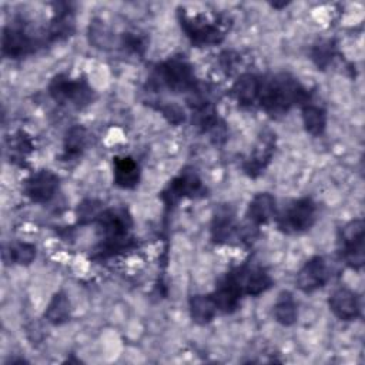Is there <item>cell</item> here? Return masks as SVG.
Listing matches in <instances>:
<instances>
[{
    "instance_id": "5bb4252c",
    "label": "cell",
    "mask_w": 365,
    "mask_h": 365,
    "mask_svg": "<svg viewBox=\"0 0 365 365\" xmlns=\"http://www.w3.org/2000/svg\"><path fill=\"white\" fill-rule=\"evenodd\" d=\"M274 150H275V135L264 134L259 138L258 144L255 145L252 154L244 161L242 164L244 173L252 178L259 175L269 164L274 155Z\"/></svg>"
},
{
    "instance_id": "2e32d148",
    "label": "cell",
    "mask_w": 365,
    "mask_h": 365,
    "mask_svg": "<svg viewBox=\"0 0 365 365\" xmlns=\"http://www.w3.org/2000/svg\"><path fill=\"white\" fill-rule=\"evenodd\" d=\"M277 215V201L269 192H258L252 197L247 208V217L255 227L267 224Z\"/></svg>"
},
{
    "instance_id": "7a4b0ae2",
    "label": "cell",
    "mask_w": 365,
    "mask_h": 365,
    "mask_svg": "<svg viewBox=\"0 0 365 365\" xmlns=\"http://www.w3.org/2000/svg\"><path fill=\"white\" fill-rule=\"evenodd\" d=\"M154 83L167 87L173 93L192 91L197 87L191 64L182 57H171L155 67Z\"/></svg>"
},
{
    "instance_id": "30bf717a",
    "label": "cell",
    "mask_w": 365,
    "mask_h": 365,
    "mask_svg": "<svg viewBox=\"0 0 365 365\" xmlns=\"http://www.w3.org/2000/svg\"><path fill=\"white\" fill-rule=\"evenodd\" d=\"M36 50V40L23 26L10 24L3 29L1 53L9 58H20Z\"/></svg>"
},
{
    "instance_id": "8992f818",
    "label": "cell",
    "mask_w": 365,
    "mask_h": 365,
    "mask_svg": "<svg viewBox=\"0 0 365 365\" xmlns=\"http://www.w3.org/2000/svg\"><path fill=\"white\" fill-rule=\"evenodd\" d=\"M178 19L185 36L197 47L214 46L224 40L225 34L218 24H214L215 21H208L202 16L190 17L184 10H178Z\"/></svg>"
},
{
    "instance_id": "603a6c76",
    "label": "cell",
    "mask_w": 365,
    "mask_h": 365,
    "mask_svg": "<svg viewBox=\"0 0 365 365\" xmlns=\"http://www.w3.org/2000/svg\"><path fill=\"white\" fill-rule=\"evenodd\" d=\"M302 124L308 134L318 137L325 131L327 127V111L311 101L302 104Z\"/></svg>"
},
{
    "instance_id": "7402d4cb",
    "label": "cell",
    "mask_w": 365,
    "mask_h": 365,
    "mask_svg": "<svg viewBox=\"0 0 365 365\" xmlns=\"http://www.w3.org/2000/svg\"><path fill=\"white\" fill-rule=\"evenodd\" d=\"M272 314H274L275 321L284 327H291L297 322L298 305H297L294 295L289 291H282L278 295V298L274 304Z\"/></svg>"
},
{
    "instance_id": "f546056e",
    "label": "cell",
    "mask_w": 365,
    "mask_h": 365,
    "mask_svg": "<svg viewBox=\"0 0 365 365\" xmlns=\"http://www.w3.org/2000/svg\"><path fill=\"white\" fill-rule=\"evenodd\" d=\"M161 113H163V115L171 123V124H180L181 121H184V111L178 107V106H175V104H167V106H164V107H161V108H158Z\"/></svg>"
},
{
    "instance_id": "e0dca14e",
    "label": "cell",
    "mask_w": 365,
    "mask_h": 365,
    "mask_svg": "<svg viewBox=\"0 0 365 365\" xmlns=\"http://www.w3.org/2000/svg\"><path fill=\"white\" fill-rule=\"evenodd\" d=\"M259 88L261 77L254 73H244L234 81L231 93L241 107H250L257 103Z\"/></svg>"
},
{
    "instance_id": "52a82bcc",
    "label": "cell",
    "mask_w": 365,
    "mask_h": 365,
    "mask_svg": "<svg viewBox=\"0 0 365 365\" xmlns=\"http://www.w3.org/2000/svg\"><path fill=\"white\" fill-rule=\"evenodd\" d=\"M205 188L202 185L201 178L198 174L190 168L184 170L170 181V184L161 192V200L164 201L165 207H174L182 198H195L198 195H204Z\"/></svg>"
},
{
    "instance_id": "cb8c5ba5",
    "label": "cell",
    "mask_w": 365,
    "mask_h": 365,
    "mask_svg": "<svg viewBox=\"0 0 365 365\" xmlns=\"http://www.w3.org/2000/svg\"><path fill=\"white\" fill-rule=\"evenodd\" d=\"M88 134L87 130L83 125H73L64 137V151H63V158L66 161L77 158L81 155L87 145Z\"/></svg>"
},
{
    "instance_id": "9a60e30c",
    "label": "cell",
    "mask_w": 365,
    "mask_h": 365,
    "mask_svg": "<svg viewBox=\"0 0 365 365\" xmlns=\"http://www.w3.org/2000/svg\"><path fill=\"white\" fill-rule=\"evenodd\" d=\"M76 31V20L74 11L67 4H61V7L56 9L53 19L50 20V26L47 29V38L50 41H61L71 37Z\"/></svg>"
},
{
    "instance_id": "277c9868",
    "label": "cell",
    "mask_w": 365,
    "mask_h": 365,
    "mask_svg": "<svg viewBox=\"0 0 365 365\" xmlns=\"http://www.w3.org/2000/svg\"><path fill=\"white\" fill-rule=\"evenodd\" d=\"M51 98L60 104H73L78 108L90 104L94 98V91L84 78H71L61 73L53 77L48 84Z\"/></svg>"
},
{
    "instance_id": "4316f807",
    "label": "cell",
    "mask_w": 365,
    "mask_h": 365,
    "mask_svg": "<svg viewBox=\"0 0 365 365\" xmlns=\"http://www.w3.org/2000/svg\"><path fill=\"white\" fill-rule=\"evenodd\" d=\"M88 37H90V43L94 47H100V48H107L111 44V38H113L110 30L101 20H93V23H90Z\"/></svg>"
},
{
    "instance_id": "ba28073f",
    "label": "cell",
    "mask_w": 365,
    "mask_h": 365,
    "mask_svg": "<svg viewBox=\"0 0 365 365\" xmlns=\"http://www.w3.org/2000/svg\"><path fill=\"white\" fill-rule=\"evenodd\" d=\"M242 295L244 291L237 268L225 274V277L215 287L214 292H211L218 312L222 314H232L234 311H237L240 308Z\"/></svg>"
},
{
    "instance_id": "f1b7e54d",
    "label": "cell",
    "mask_w": 365,
    "mask_h": 365,
    "mask_svg": "<svg viewBox=\"0 0 365 365\" xmlns=\"http://www.w3.org/2000/svg\"><path fill=\"white\" fill-rule=\"evenodd\" d=\"M121 44L124 46V48L135 54H143L147 47L145 38L135 33H124L121 37Z\"/></svg>"
},
{
    "instance_id": "83f0119b",
    "label": "cell",
    "mask_w": 365,
    "mask_h": 365,
    "mask_svg": "<svg viewBox=\"0 0 365 365\" xmlns=\"http://www.w3.org/2000/svg\"><path fill=\"white\" fill-rule=\"evenodd\" d=\"M101 211H103V204L98 200H91V198L84 200L81 204H78L77 221L78 224L96 222Z\"/></svg>"
},
{
    "instance_id": "8fae6325",
    "label": "cell",
    "mask_w": 365,
    "mask_h": 365,
    "mask_svg": "<svg viewBox=\"0 0 365 365\" xmlns=\"http://www.w3.org/2000/svg\"><path fill=\"white\" fill-rule=\"evenodd\" d=\"M58 177L51 170H38L24 181V194L38 204L48 202L58 190Z\"/></svg>"
},
{
    "instance_id": "9c48e42d",
    "label": "cell",
    "mask_w": 365,
    "mask_h": 365,
    "mask_svg": "<svg viewBox=\"0 0 365 365\" xmlns=\"http://www.w3.org/2000/svg\"><path fill=\"white\" fill-rule=\"evenodd\" d=\"M329 278L331 274L325 258L321 255H314L297 272V285L302 292L311 294L322 288Z\"/></svg>"
},
{
    "instance_id": "7c38bea8",
    "label": "cell",
    "mask_w": 365,
    "mask_h": 365,
    "mask_svg": "<svg viewBox=\"0 0 365 365\" xmlns=\"http://www.w3.org/2000/svg\"><path fill=\"white\" fill-rule=\"evenodd\" d=\"M328 305L332 314L341 321H354L361 314L358 295L345 287L336 288L328 298Z\"/></svg>"
},
{
    "instance_id": "d6986e66",
    "label": "cell",
    "mask_w": 365,
    "mask_h": 365,
    "mask_svg": "<svg viewBox=\"0 0 365 365\" xmlns=\"http://www.w3.org/2000/svg\"><path fill=\"white\" fill-rule=\"evenodd\" d=\"M237 232V225H235V218L234 212L228 205L220 207L212 218L211 224V237L214 242H227L230 241L234 234Z\"/></svg>"
},
{
    "instance_id": "ffe728a7",
    "label": "cell",
    "mask_w": 365,
    "mask_h": 365,
    "mask_svg": "<svg viewBox=\"0 0 365 365\" xmlns=\"http://www.w3.org/2000/svg\"><path fill=\"white\" fill-rule=\"evenodd\" d=\"M188 307L191 319L198 325H205L211 322L218 312L211 294L191 295L188 299Z\"/></svg>"
},
{
    "instance_id": "d4e9b609",
    "label": "cell",
    "mask_w": 365,
    "mask_h": 365,
    "mask_svg": "<svg viewBox=\"0 0 365 365\" xmlns=\"http://www.w3.org/2000/svg\"><path fill=\"white\" fill-rule=\"evenodd\" d=\"M36 245L30 242H14L10 244L7 250L3 252L4 261L17 265H30L36 258Z\"/></svg>"
},
{
    "instance_id": "ac0fdd59",
    "label": "cell",
    "mask_w": 365,
    "mask_h": 365,
    "mask_svg": "<svg viewBox=\"0 0 365 365\" xmlns=\"http://www.w3.org/2000/svg\"><path fill=\"white\" fill-rule=\"evenodd\" d=\"M114 184L120 188H134L140 182L141 171L138 163L133 157H115L113 158Z\"/></svg>"
},
{
    "instance_id": "6da1fadb",
    "label": "cell",
    "mask_w": 365,
    "mask_h": 365,
    "mask_svg": "<svg viewBox=\"0 0 365 365\" xmlns=\"http://www.w3.org/2000/svg\"><path fill=\"white\" fill-rule=\"evenodd\" d=\"M309 101V93L288 73H279L269 78L261 77V88L257 103L271 115L285 114L295 104Z\"/></svg>"
},
{
    "instance_id": "3957f363",
    "label": "cell",
    "mask_w": 365,
    "mask_h": 365,
    "mask_svg": "<svg viewBox=\"0 0 365 365\" xmlns=\"http://www.w3.org/2000/svg\"><path fill=\"white\" fill-rule=\"evenodd\" d=\"M277 227L285 234H299L309 230L317 220V204L309 197L291 201L275 215Z\"/></svg>"
},
{
    "instance_id": "5b68a950",
    "label": "cell",
    "mask_w": 365,
    "mask_h": 365,
    "mask_svg": "<svg viewBox=\"0 0 365 365\" xmlns=\"http://www.w3.org/2000/svg\"><path fill=\"white\" fill-rule=\"evenodd\" d=\"M364 221L361 218L351 220L339 230L341 255L346 265L354 269H361L364 265Z\"/></svg>"
},
{
    "instance_id": "44dd1931",
    "label": "cell",
    "mask_w": 365,
    "mask_h": 365,
    "mask_svg": "<svg viewBox=\"0 0 365 365\" xmlns=\"http://www.w3.org/2000/svg\"><path fill=\"white\" fill-rule=\"evenodd\" d=\"M70 317H71V304H70L67 294L63 291L56 292L51 297L46 311H44L46 321L51 325H61V324L70 321Z\"/></svg>"
},
{
    "instance_id": "484cf974",
    "label": "cell",
    "mask_w": 365,
    "mask_h": 365,
    "mask_svg": "<svg viewBox=\"0 0 365 365\" xmlns=\"http://www.w3.org/2000/svg\"><path fill=\"white\" fill-rule=\"evenodd\" d=\"M334 56H335V44L331 40L321 41L319 44L314 46L311 50V58L317 64V67L321 70H325L328 67Z\"/></svg>"
},
{
    "instance_id": "4fadbf2b",
    "label": "cell",
    "mask_w": 365,
    "mask_h": 365,
    "mask_svg": "<svg viewBox=\"0 0 365 365\" xmlns=\"http://www.w3.org/2000/svg\"><path fill=\"white\" fill-rule=\"evenodd\" d=\"M237 269L240 274L244 295L258 297L262 292L268 291L274 284L268 271L259 265L244 264L241 267H237Z\"/></svg>"
}]
</instances>
